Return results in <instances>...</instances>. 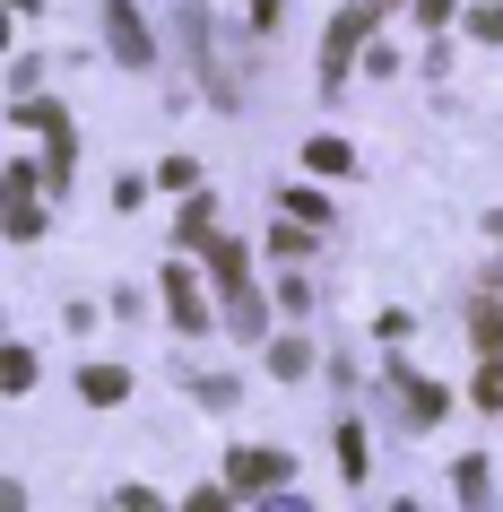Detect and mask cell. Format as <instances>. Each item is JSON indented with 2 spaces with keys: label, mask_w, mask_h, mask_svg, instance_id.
Instances as JSON below:
<instances>
[{
  "label": "cell",
  "mask_w": 503,
  "mask_h": 512,
  "mask_svg": "<svg viewBox=\"0 0 503 512\" xmlns=\"http://www.w3.org/2000/svg\"><path fill=\"white\" fill-rule=\"evenodd\" d=\"M373 18H382V0H365V9H339V18H330V35H321V79H330V87L347 79V61H356V44L373 35Z\"/></svg>",
  "instance_id": "obj_1"
},
{
  "label": "cell",
  "mask_w": 503,
  "mask_h": 512,
  "mask_svg": "<svg viewBox=\"0 0 503 512\" xmlns=\"http://www.w3.org/2000/svg\"><path fill=\"white\" fill-rule=\"evenodd\" d=\"M226 478H235L243 495H261V486H287V452H261V443H243V452L226 460Z\"/></svg>",
  "instance_id": "obj_2"
},
{
  "label": "cell",
  "mask_w": 503,
  "mask_h": 512,
  "mask_svg": "<svg viewBox=\"0 0 503 512\" xmlns=\"http://www.w3.org/2000/svg\"><path fill=\"white\" fill-rule=\"evenodd\" d=\"M165 313H174V330H200V322H209V304H200L191 270H165Z\"/></svg>",
  "instance_id": "obj_3"
},
{
  "label": "cell",
  "mask_w": 503,
  "mask_h": 512,
  "mask_svg": "<svg viewBox=\"0 0 503 512\" xmlns=\"http://www.w3.org/2000/svg\"><path fill=\"white\" fill-rule=\"evenodd\" d=\"M113 53H122V61H148V27L131 18V0H113Z\"/></svg>",
  "instance_id": "obj_4"
},
{
  "label": "cell",
  "mask_w": 503,
  "mask_h": 512,
  "mask_svg": "<svg viewBox=\"0 0 503 512\" xmlns=\"http://www.w3.org/2000/svg\"><path fill=\"white\" fill-rule=\"evenodd\" d=\"M79 391H87L96 408H113L122 391H131V374H122V365H87V374H79Z\"/></svg>",
  "instance_id": "obj_5"
},
{
  "label": "cell",
  "mask_w": 503,
  "mask_h": 512,
  "mask_svg": "<svg viewBox=\"0 0 503 512\" xmlns=\"http://www.w3.org/2000/svg\"><path fill=\"white\" fill-rule=\"evenodd\" d=\"M399 400H408V417H417V426H434V417H443V391H434V382H399Z\"/></svg>",
  "instance_id": "obj_6"
},
{
  "label": "cell",
  "mask_w": 503,
  "mask_h": 512,
  "mask_svg": "<svg viewBox=\"0 0 503 512\" xmlns=\"http://www.w3.org/2000/svg\"><path fill=\"white\" fill-rule=\"evenodd\" d=\"M477 356H503V304L477 296Z\"/></svg>",
  "instance_id": "obj_7"
},
{
  "label": "cell",
  "mask_w": 503,
  "mask_h": 512,
  "mask_svg": "<svg viewBox=\"0 0 503 512\" xmlns=\"http://www.w3.org/2000/svg\"><path fill=\"white\" fill-rule=\"evenodd\" d=\"M304 365H313V348H304V339H278V348H269V374H304Z\"/></svg>",
  "instance_id": "obj_8"
},
{
  "label": "cell",
  "mask_w": 503,
  "mask_h": 512,
  "mask_svg": "<svg viewBox=\"0 0 503 512\" xmlns=\"http://www.w3.org/2000/svg\"><path fill=\"white\" fill-rule=\"evenodd\" d=\"M304 165H313V174H347V165H356V157H347L339 139H313V148H304Z\"/></svg>",
  "instance_id": "obj_9"
},
{
  "label": "cell",
  "mask_w": 503,
  "mask_h": 512,
  "mask_svg": "<svg viewBox=\"0 0 503 512\" xmlns=\"http://www.w3.org/2000/svg\"><path fill=\"white\" fill-rule=\"evenodd\" d=\"M339 460H347V478H365V434L339 426Z\"/></svg>",
  "instance_id": "obj_10"
},
{
  "label": "cell",
  "mask_w": 503,
  "mask_h": 512,
  "mask_svg": "<svg viewBox=\"0 0 503 512\" xmlns=\"http://www.w3.org/2000/svg\"><path fill=\"white\" fill-rule=\"evenodd\" d=\"M183 243H217L209 235V200H191V209H183Z\"/></svg>",
  "instance_id": "obj_11"
},
{
  "label": "cell",
  "mask_w": 503,
  "mask_h": 512,
  "mask_svg": "<svg viewBox=\"0 0 503 512\" xmlns=\"http://www.w3.org/2000/svg\"><path fill=\"white\" fill-rule=\"evenodd\" d=\"M417 18H425V27H443V18H451V0H417Z\"/></svg>",
  "instance_id": "obj_12"
},
{
  "label": "cell",
  "mask_w": 503,
  "mask_h": 512,
  "mask_svg": "<svg viewBox=\"0 0 503 512\" xmlns=\"http://www.w3.org/2000/svg\"><path fill=\"white\" fill-rule=\"evenodd\" d=\"M477 35H495V44H503V9H477Z\"/></svg>",
  "instance_id": "obj_13"
},
{
  "label": "cell",
  "mask_w": 503,
  "mask_h": 512,
  "mask_svg": "<svg viewBox=\"0 0 503 512\" xmlns=\"http://www.w3.org/2000/svg\"><path fill=\"white\" fill-rule=\"evenodd\" d=\"M252 27H278V0H252Z\"/></svg>",
  "instance_id": "obj_14"
},
{
  "label": "cell",
  "mask_w": 503,
  "mask_h": 512,
  "mask_svg": "<svg viewBox=\"0 0 503 512\" xmlns=\"http://www.w3.org/2000/svg\"><path fill=\"white\" fill-rule=\"evenodd\" d=\"M183 512H226V495H191V504Z\"/></svg>",
  "instance_id": "obj_15"
},
{
  "label": "cell",
  "mask_w": 503,
  "mask_h": 512,
  "mask_svg": "<svg viewBox=\"0 0 503 512\" xmlns=\"http://www.w3.org/2000/svg\"><path fill=\"white\" fill-rule=\"evenodd\" d=\"M261 512H304V504H295V495H278V504H269V495H261Z\"/></svg>",
  "instance_id": "obj_16"
},
{
  "label": "cell",
  "mask_w": 503,
  "mask_h": 512,
  "mask_svg": "<svg viewBox=\"0 0 503 512\" xmlns=\"http://www.w3.org/2000/svg\"><path fill=\"white\" fill-rule=\"evenodd\" d=\"M113 512H131V504H113Z\"/></svg>",
  "instance_id": "obj_17"
}]
</instances>
